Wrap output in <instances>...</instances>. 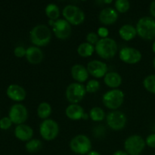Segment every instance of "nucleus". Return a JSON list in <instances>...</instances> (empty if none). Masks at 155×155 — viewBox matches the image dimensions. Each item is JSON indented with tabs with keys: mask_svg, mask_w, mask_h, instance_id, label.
<instances>
[{
	"mask_svg": "<svg viewBox=\"0 0 155 155\" xmlns=\"http://www.w3.org/2000/svg\"><path fill=\"white\" fill-rule=\"evenodd\" d=\"M30 39L34 46L39 48L45 46L51 42V30L48 26L44 24L35 26L30 33Z\"/></svg>",
	"mask_w": 155,
	"mask_h": 155,
	"instance_id": "nucleus-1",
	"label": "nucleus"
},
{
	"mask_svg": "<svg viewBox=\"0 0 155 155\" xmlns=\"http://www.w3.org/2000/svg\"><path fill=\"white\" fill-rule=\"evenodd\" d=\"M97 54L103 59H110L116 55L118 46L116 41L112 38L100 39L95 45Z\"/></svg>",
	"mask_w": 155,
	"mask_h": 155,
	"instance_id": "nucleus-2",
	"label": "nucleus"
},
{
	"mask_svg": "<svg viewBox=\"0 0 155 155\" xmlns=\"http://www.w3.org/2000/svg\"><path fill=\"white\" fill-rule=\"evenodd\" d=\"M137 34L146 40H151L155 38V20L151 17L140 18L136 24Z\"/></svg>",
	"mask_w": 155,
	"mask_h": 155,
	"instance_id": "nucleus-3",
	"label": "nucleus"
},
{
	"mask_svg": "<svg viewBox=\"0 0 155 155\" xmlns=\"http://www.w3.org/2000/svg\"><path fill=\"white\" fill-rule=\"evenodd\" d=\"M125 94L122 90L118 89H111L103 95L102 102L107 108L112 110H117L122 106L124 101Z\"/></svg>",
	"mask_w": 155,
	"mask_h": 155,
	"instance_id": "nucleus-4",
	"label": "nucleus"
},
{
	"mask_svg": "<svg viewBox=\"0 0 155 155\" xmlns=\"http://www.w3.org/2000/svg\"><path fill=\"white\" fill-rule=\"evenodd\" d=\"M64 19L66 20L71 25L77 26L83 24L85 21V13L81 8L74 5H68L62 11Z\"/></svg>",
	"mask_w": 155,
	"mask_h": 155,
	"instance_id": "nucleus-5",
	"label": "nucleus"
},
{
	"mask_svg": "<svg viewBox=\"0 0 155 155\" xmlns=\"http://www.w3.org/2000/svg\"><path fill=\"white\" fill-rule=\"evenodd\" d=\"M70 148L74 153L80 155L87 154L92 149V142L89 138L80 134L74 136L70 142Z\"/></svg>",
	"mask_w": 155,
	"mask_h": 155,
	"instance_id": "nucleus-6",
	"label": "nucleus"
},
{
	"mask_svg": "<svg viewBox=\"0 0 155 155\" xmlns=\"http://www.w3.org/2000/svg\"><path fill=\"white\" fill-rule=\"evenodd\" d=\"M145 146V140L139 135L129 136L124 142V149L129 155H140Z\"/></svg>",
	"mask_w": 155,
	"mask_h": 155,
	"instance_id": "nucleus-7",
	"label": "nucleus"
},
{
	"mask_svg": "<svg viewBox=\"0 0 155 155\" xmlns=\"http://www.w3.org/2000/svg\"><path fill=\"white\" fill-rule=\"evenodd\" d=\"M39 133L44 140L53 141L59 134V126L55 120L46 119L42 121L39 126Z\"/></svg>",
	"mask_w": 155,
	"mask_h": 155,
	"instance_id": "nucleus-8",
	"label": "nucleus"
},
{
	"mask_svg": "<svg viewBox=\"0 0 155 155\" xmlns=\"http://www.w3.org/2000/svg\"><path fill=\"white\" fill-rule=\"evenodd\" d=\"M86 94L84 85L79 83H72L67 87L65 95L66 98L71 104H77L84 98Z\"/></svg>",
	"mask_w": 155,
	"mask_h": 155,
	"instance_id": "nucleus-9",
	"label": "nucleus"
},
{
	"mask_svg": "<svg viewBox=\"0 0 155 155\" xmlns=\"http://www.w3.org/2000/svg\"><path fill=\"white\" fill-rule=\"evenodd\" d=\"M106 120L108 127L111 130L119 131L123 130L127 124V116L120 110H112L106 116Z\"/></svg>",
	"mask_w": 155,
	"mask_h": 155,
	"instance_id": "nucleus-10",
	"label": "nucleus"
},
{
	"mask_svg": "<svg viewBox=\"0 0 155 155\" xmlns=\"http://www.w3.org/2000/svg\"><path fill=\"white\" fill-rule=\"evenodd\" d=\"M8 117L15 124H24L28 118V111L27 107L21 104H14L11 107L9 110Z\"/></svg>",
	"mask_w": 155,
	"mask_h": 155,
	"instance_id": "nucleus-11",
	"label": "nucleus"
},
{
	"mask_svg": "<svg viewBox=\"0 0 155 155\" xmlns=\"http://www.w3.org/2000/svg\"><path fill=\"white\" fill-rule=\"evenodd\" d=\"M52 31L58 39H67L72 33V27L65 19L59 18L53 24Z\"/></svg>",
	"mask_w": 155,
	"mask_h": 155,
	"instance_id": "nucleus-12",
	"label": "nucleus"
},
{
	"mask_svg": "<svg viewBox=\"0 0 155 155\" xmlns=\"http://www.w3.org/2000/svg\"><path fill=\"white\" fill-rule=\"evenodd\" d=\"M120 59L128 64H135L139 63L142 55L140 51L133 47H124L120 51Z\"/></svg>",
	"mask_w": 155,
	"mask_h": 155,
	"instance_id": "nucleus-13",
	"label": "nucleus"
},
{
	"mask_svg": "<svg viewBox=\"0 0 155 155\" xmlns=\"http://www.w3.org/2000/svg\"><path fill=\"white\" fill-rule=\"evenodd\" d=\"M86 68L89 74L95 78L104 77L108 70L107 64L98 60H93L89 61Z\"/></svg>",
	"mask_w": 155,
	"mask_h": 155,
	"instance_id": "nucleus-14",
	"label": "nucleus"
},
{
	"mask_svg": "<svg viewBox=\"0 0 155 155\" xmlns=\"http://www.w3.org/2000/svg\"><path fill=\"white\" fill-rule=\"evenodd\" d=\"M98 19L104 25H112L117 21L118 12L113 8H104L100 12Z\"/></svg>",
	"mask_w": 155,
	"mask_h": 155,
	"instance_id": "nucleus-15",
	"label": "nucleus"
},
{
	"mask_svg": "<svg viewBox=\"0 0 155 155\" xmlns=\"http://www.w3.org/2000/svg\"><path fill=\"white\" fill-rule=\"evenodd\" d=\"M8 97L15 101H22L26 98V91L22 86L17 84H12L6 91Z\"/></svg>",
	"mask_w": 155,
	"mask_h": 155,
	"instance_id": "nucleus-16",
	"label": "nucleus"
},
{
	"mask_svg": "<svg viewBox=\"0 0 155 155\" xmlns=\"http://www.w3.org/2000/svg\"><path fill=\"white\" fill-rule=\"evenodd\" d=\"M71 76L77 83H83L89 79V74L87 68H85L83 64H77L71 68Z\"/></svg>",
	"mask_w": 155,
	"mask_h": 155,
	"instance_id": "nucleus-17",
	"label": "nucleus"
},
{
	"mask_svg": "<svg viewBox=\"0 0 155 155\" xmlns=\"http://www.w3.org/2000/svg\"><path fill=\"white\" fill-rule=\"evenodd\" d=\"M15 137L22 142H28L33 136V130L27 124L18 125L15 130Z\"/></svg>",
	"mask_w": 155,
	"mask_h": 155,
	"instance_id": "nucleus-18",
	"label": "nucleus"
},
{
	"mask_svg": "<svg viewBox=\"0 0 155 155\" xmlns=\"http://www.w3.org/2000/svg\"><path fill=\"white\" fill-rule=\"evenodd\" d=\"M26 58L32 64H38L43 60V52L39 47L33 45L27 48Z\"/></svg>",
	"mask_w": 155,
	"mask_h": 155,
	"instance_id": "nucleus-19",
	"label": "nucleus"
},
{
	"mask_svg": "<svg viewBox=\"0 0 155 155\" xmlns=\"http://www.w3.org/2000/svg\"><path fill=\"white\" fill-rule=\"evenodd\" d=\"M84 114L83 107L78 104H71L65 109V114L71 120L83 119Z\"/></svg>",
	"mask_w": 155,
	"mask_h": 155,
	"instance_id": "nucleus-20",
	"label": "nucleus"
},
{
	"mask_svg": "<svg viewBox=\"0 0 155 155\" xmlns=\"http://www.w3.org/2000/svg\"><path fill=\"white\" fill-rule=\"evenodd\" d=\"M104 83L111 89H117L122 83V77L117 72H107L104 77Z\"/></svg>",
	"mask_w": 155,
	"mask_h": 155,
	"instance_id": "nucleus-21",
	"label": "nucleus"
},
{
	"mask_svg": "<svg viewBox=\"0 0 155 155\" xmlns=\"http://www.w3.org/2000/svg\"><path fill=\"white\" fill-rule=\"evenodd\" d=\"M119 35L124 41H130L138 34L136 27L131 24H124L119 29Z\"/></svg>",
	"mask_w": 155,
	"mask_h": 155,
	"instance_id": "nucleus-22",
	"label": "nucleus"
},
{
	"mask_svg": "<svg viewBox=\"0 0 155 155\" xmlns=\"http://www.w3.org/2000/svg\"><path fill=\"white\" fill-rule=\"evenodd\" d=\"M51 112H52L51 106L50 105L49 103L46 102V101L41 102L37 107L38 117L44 120L48 119L50 115L51 114Z\"/></svg>",
	"mask_w": 155,
	"mask_h": 155,
	"instance_id": "nucleus-23",
	"label": "nucleus"
},
{
	"mask_svg": "<svg viewBox=\"0 0 155 155\" xmlns=\"http://www.w3.org/2000/svg\"><path fill=\"white\" fill-rule=\"evenodd\" d=\"M95 51V46L87 42L81 43L77 48V53L80 57L83 58L90 57Z\"/></svg>",
	"mask_w": 155,
	"mask_h": 155,
	"instance_id": "nucleus-24",
	"label": "nucleus"
},
{
	"mask_svg": "<svg viewBox=\"0 0 155 155\" xmlns=\"http://www.w3.org/2000/svg\"><path fill=\"white\" fill-rule=\"evenodd\" d=\"M45 12L46 16L49 18V20L55 21L59 19L60 9H59L58 6L54 3H50V4L47 5L45 9Z\"/></svg>",
	"mask_w": 155,
	"mask_h": 155,
	"instance_id": "nucleus-25",
	"label": "nucleus"
},
{
	"mask_svg": "<svg viewBox=\"0 0 155 155\" xmlns=\"http://www.w3.org/2000/svg\"><path fill=\"white\" fill-rule=\"evenodd\" d=\"M89 117L94 122H101L105 117V113L100 107H92L89 112Z\"/></svg>",
	"mask_w": 155,
	"mask_h": 155,
	"instance_id": "nucleus-26",
	"label": "nucleus"
},
{
	"mask_svg": "<svg viewBox=\"0 0 155 155\" xmlns=\"http://www.w3.org/2000/svg\"><path fill=\"white\" fill-rule=\"evenodd\" d=\"M26 150L30 153L39 152L42 148V143L39 139H32L28 141L25 145Z\"/></svg>",
	"mask_w": 155,
	"mask_h": 155,
	"instance_id": "nucleus-27",
	"label": "nucleus"
},
{
	"mask_svg": "<svg viewBox=\"0 0 155 155\" xmlns=\"http://www.w3.org/2000/svg\"><path fill=\"white\" fill-rule=\"evenodd\" d=\"M143 86L148 92L155 95V74H151L143 80Z\"/></svg>",
	"mask_w": 155,
	"mask_h": 155,
	"instance_id": "nucleus-28",
	"label": "nucleus"
},
{
	"mask_svg": "<svg viewBox=\"0 0 155 155\" xmlns=\"http://www.w3.org/2000/svg\"><path fill=\"white\" fill-rule=\"evenodd\" d=\"M116 11L120 14H124L129 11L130 8V2L128 0H117L114 2Z\"/></svg>",
	"mask_w": 155,
	"mask_h": 155,
	"instance_id": "nucleus-29",
	"label": "nucleus"
},
{
	"mask_svg": "<svg viewBox=\"0 0 155 155\" xmlns=\"http://www.w3.org/2000/svg\"><path fill=\"white\" fill-rule=\"evenodd\" d=\"M86 92L89 93H95L98 92L100 89V83L96 80H90L86 85Z\"/></svg>",
	"mask_w": 155,
	"mask_h": 155,
	"instance_id": "nucleus-30",
	"label": "nucleus"
},
{
	"mask_svg": "<svg viewBox=\"0 0 155 155\" xmlns=\"http://www.w3.org/2000/svg\"><path fill=\"white\" fill-rule=\"evenodd\" d=\"M12 121L11 120V119L8 117H3L0 120V128L2 130H8L11 127H12Z\"/></svg>",
	"mask_w": 155,
	"mask_h": 155,
	"instance_id": "nucleus-31",
	"label": "nucleus"
},
{
	"mask_svg": "<svg viewBox=\"0 0 155 155\" xmlns=\"http://www.w3.org/2000/svg\"><path fill=\"white\" fill-rule=\"evenodd\" d=\"M86 41L92 45H96L97 42L99 41V36L95 33H89L86 36Z\"/></svg>",
	"mask_w": 155,
	"mask_h": 155,
	"instance_id": "nucleus-32",
	"label": "nucleus"
},
{
	"mask_svg": "<svg viewBox=\"0 0 155 155\" xmlns=\"http://www.w3.org/2000/svg\"><path fill=\"white\" fill-rule=\"evenodd\" d=\"M15 55L18 58H23L26 56V53H27V49L23 46H18L15 48Z\"/></svg>",
	"mask_w": 155,
	"mask_h": 155,
	"instance_id": "nucleus-33",
	"label": "nucleus"
},
{
	"mask_svg": "<svg viewBox=\"0 0 155 155\" xmlns=\"http://www.w3.org/2000/svg\"><path fill=\"white\" fill-rule=\"evenodd\" d=\"M145 143L150 148H155V133H152L147 136L145 139Z\"/></svg>",
	"mask_w": 155,
	"mask_h": 155,
	"instance_id": "nucleus-34",
	"label": "nucleus"
},
{
	"mask_svg": "<svg viewBox=\"0 0 155 155\" xmlns=\"http://www.w3.org/2000/svg\"><path fill=\"white\" fill-rule=\"evenodd\" d=\"M97 34L99 37H101V39H104V38H107L109 35V31L108 29L105 27H101L98 29V31H97Z\"/></svg>",
	"mask_w": 155,
	"mask_h": 155,
	"instance_id": "nucleus-35",
	"label": "nucleus"
},
{
	"mask_svg": "<svg viewBox=\"0 0 155 155\" xmlns=\"http://www.w3.org/2000/svg\"><path fill=\"white\" fill-rule=\"evenodd\" d=\"M104 133H105V129L102 126H98L97 127H95V130H94V133H95V136H97V137L101 136L102 135L104 134Z\"/></svg>",
	"mask_w": 155,
	"mask_h": 155,
	"instance_id": "nucleus-36",
	"label": "nucleus"
},
{
	"mask_svg": "<svg viewBox=\"0 0 155 155\" xmlns=\"http://www.w3.org/2000/svg\"><path fill=\"white\" fill-rule=\"evenodd\" d=\"M150 12H151V15L155 18V0L150 5Z\"/></svg>",
	"mask_w": 155,
	"mask_h": 155,
	"instance_id": "nucleus-37",
	"label": "nucleus"
},
{
	"mask_svg": "<svg viewBox=\"0 0 155 155\" xmlns=\"http://www.w3.org/2000/svg\"><path fill=\"white\" fill-rule=\"evenodd\" d=\"M113 155H129L127 154V152H126L125 151H122V150H118V151H115Z\"/></svg>",
	"mask_w": 155,
	"mask_h": 155,
	"instance_id": "nucleus-38",
	"label": "nucleus"
},
{
	"mask_svg": "<svg viewBox=\"0 0 155 155\" xmlns=\"http://www.w3.org/2000/svg\"><path fill=\"white\" fill-rule=\"evenodd\" d=\"M87 155H101V154L96 151H91L90 152L88 153Z\"/></svg>",
	"mask_w": 155,
	"mask_h": 155,
	"instance_id": "nucleus-39",
	"label": "nucleus"
},
{
	"mask_svg": "<svg viewBox=\"0 0 155 155\" xmlns=\"http://www.w3.org/2000/svg\"><path fill=\"white\" fill-rule=\"evenodd\" d=\"M152 51H154V53L155 54V41L152 44Z\"/></svg>",
	"mask_w": 155,
	"mask_h": 155,
	"instance_id": "nucleus-40",
	"label": "nucleus"
},
{
	"mask_svg": "<svg viewBox=\"0 0 155 155\" xmlns=\"http://www.w3.org/2000/svg\"><path fill=\"white\" fill-rule=\"evenodd\" d=\"M103 2L106 3V4H110V3L113 2V1H112V0H109V1H104Z\"/></svg>",
	"mask_w": 155,
	"mask_h": 155,
	"instance_id": "nucleus-41",
	"label": "nucleus"
},
{
	"mask_svg": "<svg viewBox=\"0 0 155 155\" xmlns=\"http://www.w3.org/2000/svg\"><path fill=\"white\" fill-rule=\"evenodd\" d=\"M153 65H154V69H155V57H154V60H153Z\"/></svg>",
	"mask_w": 155,
	"mask_h": 155,
	"instance_id": "nucleus-42",
	"label": "nucleus"
},
{
	"mask_svg": "<svg viewBox=\"0 0 155 155\" xmlns=\"http://www.w3.org/2000/svg\"><path fill=\"white\" fill-rule=\"evenodd\" d=\"M154 155H155V154H154Z\"/></svg>",
	"mask_w": 155,
	"mask_h": 155,
	"instance_id": "nucleus-43",
	"label": "nucleus"
}]
</instances>
